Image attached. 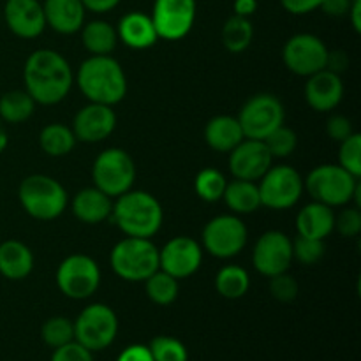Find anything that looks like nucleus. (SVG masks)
<instances>
[{
  "label": "nucleus",
  "mask_w": 361,
  "mask_h": 361,
  "mask_svg": "<svg viewBox=\"0 0 361 361\" xmlns=\"http://www.w3.org/2000/svg\"><path fill=\"white\" fill-rule=\"evenodd\" d=\"M25 90L35 104L53 106L69 95L74 83V73L66 56L49 48L30 53L23 67Z\"/></svg>",
  "instance_id": "1"
},
{
  "label": "nucleus",
  "mask_w": 361,
  "mask_h": 361,
  "mask_svg": "<svg viewBox=\"0 0 361 361\" xmlns=\"http://www.w3.org/2000/svg\"><path fill=\"white\" fill-rule=\"evenodd\" d=\"M74 81L88 102L115 106L127 95V76L111 55H90L78 69Z\"/></svg>",
  "instance_id": "2"
},
{
  "label": "nucleus",
  "mask_w": 361,
  "mask_h": 361,
  "mask_svg": "<svg viewBox=\"0 0 361 361\" xmlns=\"http://www.w3.org/2000/svg\"><path fill=\"white\" fill-rule=\"evenodd\" d=\"M115 200L111 219L123 235L134 238H152L161 231L164 212L154 194L130 189Z\"/></svg>",
  "instance_id": "3"
},
{
  "label": "nucleus",
  "mask_w": 361,
  "mask_h": 361,
  "mask_svg": "<svg viewBox=\"0 0 361 361\" xmlns=\"http://www.w3.org/2000/svg\"><path fill=\"white\" fill-rule=\"evenodd\" d=\"M303 189L312 201L330 208L355 204L361 207V183L338 164H323L314 168L303 180Z\"/></svg>",
  "instance_id": "4"
},
{
  "label": "nucleus",
  "mask_w": 361,
  "mask_h": 361,
  "mask_svg": "<svg viewBox=\"0 0 361 361\" xmlns=\"http://www.w3.org/2000/svg\"><path fill=\"white\" fill-rule=\"evenodd\" d=\"M18 200L23 210L37 221H55L66 212L69 196L62 183L48 175H30L21 180Z\"/></svg>",
  "instance_id": "5"
},
{
  "label": "nucleus",
  "mask_w": 361,
  "mask_h": 361,
  "mask_svg": "<svg viewBox=\"0 0 361 361\" xmlns=\"http://www.w3.org/2000/svg\"><path fill=\"white\" fill-rule=\"evenodd\" d=\"M109 264L126 282H145L159 270V249L150 238L126 236L113 247Z\"/></svg>",
  "instance_id": "6"
},
{
  "label": "nucleus",
  "mask_w": 361,
  "mask_h": 361,
  "mask_svg": "<svg viewBox=\"0 0 361 361\" xmlns=\"http://www.w3.org/2000/svg\"><path fill=\"white\" fill-rule=\"evenodd\" d=\"M92 178L94 187L113 200L133 189L136 180V164L122 148H106L95 157Z\"/></svg>",
  "instance_id": "7"
},
{
  "label": "nucleus",
  "mask_w": 361,
  "mask_h": 361,
  "mask_svg": "<svg viewBox=\"0 0 361 361\" xmlns=\"http://www.w3.org/2000/svg\"><path fill=\"white\" fill-rule=\"evenodd\" d=\"M73 323L74 341L92 353L109 348L118 335V317L115 310L104 303L85 307Z\"/></svg>",
  "instance_id": "8"
},
{
  "label": "nucleus",
  "mask_w": 361,
  "mask_h": 361,
  "mask_svg": "<svg viewBox=\"0 0 361 361\" xmlns=\"http://www.w3.org/2000/svg\"><path fill=\"white\" fill-rule=\"evenodd\" d=\"M261 207L268 210H289L303 196V178L295 168L288 164L274 166L261 176L257 183Z\"/></svg>",
  "instance_id": "9"
},
{
  "label": "nucleus",
  "mask_w": 361,
  "mask_h": 361,
  "mask_svg": "<svg viewBox=\"0 0 361 361\" xmlns=\"http://www.w3.org/2000/svg\"><path fill=\"white\" fill-rule=\"evenodd\" d=\"M101 268L87 254H71L56 268V288L71 300H87L101 286Z\"/></svg>",
  "instance_id": "10"
},
{
  "label": "nucleus",
  "mask_w": 361,
  "mask_h": 361,
  "mask_svg": "<svg viewBox=\"0 0 361 361\" xmlns=\"http://www.w3.org/2000/svg\"><path fill=\"white\" fill-rule=\"evenodd\" d=\"M201 240H203L201 247L210 256L217 259H231L245 249L249 231L245 222L238 215H217L207 222Z\"/></svg>",
  "instance_id": "11"
},
{
  "label": "nucleus",
  "mask_w": 361,
  "mask_h": 361,
  "mask_svg": "<svg viewBox=\"0 0 361 361\" xmlns=\"http://www.w3.org/2000/svg\"><path fill=\"white\" fill-rule=\"evenodd\" d=\"M236 118L245 137L263 141L277 127L284 126V104L274 94H257L243 104Z\"/></svg>",
  "instance_id": "12"
},
{
  "label": "nucleus",
  "mask_w": 361,
  "mask_h": 361,
  "mask_svg": "<svg viewBox=\"0 0 361 361\" xmlns=\"http://www.w3.org/2000/svg\"><path fill=\"white\" fill-rule=\"evenodd\" d=\"M330 49L314 34H296L286 41L282 49L284 66L296 76L309 78L319 71L326 69Z\"/></svg>",
  "instance_id": "13"
},
{
  "label": "nucleus",
  "mask_w": 361,
  "mask_h": 361,
  "mask_svg": "<svg viewBox=\"0 0 361 361\" xmlns=\"http://www.w3.org/2000/svg\"><path fill=\"white\" fill-rule=\"evenodd\" d=\"M196 0H155L152 21L159 39L180 41L187 37L196 21Z\"/></svg>",
  "instance_id": "14"
},
{
  "label": "nucleus",
  "mask_w": 361,
  "mask_h": 361,
  "mask_svg": "<svg viewBox=\"0 0 361 361\" xmlns=\"http://www.w3.org/2000/svg\"><path fill=\"white\" fill-rule=\"evenodd\" d=\"M293 261V240L277 229L263 233L252 249L254 268L268 279L289 271Z\"/></svg>",
  "instance_id": "15"
},
{
  "label": "nucleus",
  "mask_w": 361,
  "mask_h": 361,
  "mask_svg": "<svg viewBox=\"0 0 361 361\" xmlns=\"http://www.w3.org/2000/svg\"><path fill=\"white\" fill-rule=\"evenodd\" d=\"M203 263V247L190 236H175L159 249V268L176 281L196 274Z\"/></svg>",
  "instance_id": "16"
},
{
  "label": "nucleus",
  "mask_w": 361,
  "mask_h": 361,
  "mask_svg": "<svg viewBox=\"0 0 361 361\" xmlns=\"http://www.w3.org/2000/svg\"><path fill=\"white\" fill-rule=\"evenodd\" d=\"M275 159L261 140H245L229 152V171L235 178L259 182L261 176L271 168Z\"/></svg>",
  "instance_id": "17"
},
{
  "label": "nucleus",
  "mask_w": 361,
  "mask_h": 361,
  "mask_svg": "<svg viewBox=\"0 0 361 361\" xmlns=\"http://www.w3.org/2000/svg\"><path fill=\"white\" fill-rule=\"evenodd\" d=\"M116 127V113L113 106L88 102L74 115L73 133L81 143H101L113 134Z\"/></svg>",
  "instance_id": "18"
},
{
  "label": "nucleus",
  "mask_w": 361,
  "mask_h": 361,
  "mask_svg": "<svg viewBox=\"0 0 361 361\" xmlns=\"http://www.w3.org/2000/svg\"><path fill=\"white\" fill-rule=\"evenodd\" d=\"M2 18L16 37L35 39L44 32L46 20L39 0H6Z\"/></svg>",
  "instance_id": "19"
},
{
  "label": "nucleus",
  "mask_w": 361,
  "mask_h": 361,
  "mask_svg": "<svg viewBox=\"0 0 361 361\" xmlns=\"http://www.w3.org/2000/svg\"><path fill=\"white\" fill-rule=\"evenodd\" d=\"M342 97H344V83H342L341 74L323 69L307 78L305 101L314 111H334L341 104Z\"/></svg>",
  "instance_id": "20"
},
{
  "label": "nucleus",
  "mask_w": 361,
  "mask_h": 361,
  "mask_svg": "<svg viewBox=\"0 0 361 361\" xmlns=\"http://www.w3.org/2000/svg\"><path fill=\"white\" fill-rule=\"evenodd\" d=\"M46 27L62 35H73L81 30L85 23V9L81 0H44L42 2Z\"/></svg>",
  "instance_id": "21"
},
{
  "label": "nucleus",
  "mask_w": 361,
  "mask_h": 361,
  "mask_svg": "<svg viewBox=\"0 0 361 361\" xmlns=\"http://www.w3.org/2000/svg\"><path fill=\"white\" fill-rule=\"evenodd\" d=\"M116 34H118V41L133 49L152 48L159 41L150 14L141 13V11H130L123 14L116 25Z\"/></svg>",
  "instance_id": "22"
},
{
  "label": "nucleus",
  "mask_w": 361,
  "mask_h": 361,
  "mask_svg": "<svg viewBox=\"0 0 361 361\" xmlns=\"http://www.w3.org/2000/svg\"><path fill=\"white\" fill-rule=\"evenodd\" d=\"M71 210L80 222L95 226L111 217L113 201L97 187H87L73 197Z\"/></svg>",
  "instance_id": "23"
},
{
  "label": "nucleus",
  "mask_w": 361,
  "mask_h": 361,
  "mask_svg": "<svg viewBox=\"0 0 361 361\" xmlns=\"http://www.w3.org/2000/svg\"><path fill=\"white\" fill-rule=\"evenodd\" d=\"M335 229L334 208L323 203L305 204L296 215V231L300 236L316 240H326Z\"/></svg>",
  "instance_id": "24"
},
{
  "label": "nucleus",
  "mask_w": 361,
  "mask_h": 361,
  "mask_svg": "<svg viewBox=\"0 0 361 361\" xmlns=\"http://www.w3.org/2000/svg\"><path fill=\"white\" fill-rule=\"evenodd\" d=\"M34 270V254L20 240L0 243V275L7 281H23Z\"/></svg>",
  "instance_id": "25"
},
{
  "label": "nucleus",
  "mask_w": 361,
  "mask_h": 361,
  "mask_svg": "<svg viewBox=\"0 0 361 361\" xmlns=\"http://www.w3.org/2000/svg\"><path fill=\"white\" fill-rule=\"evenodd\" d=\"M245 140L238 118L231 115H219L208 120L204 127V141L208 147L221 154H229Z\"/></svg>",
  "instance_id": "26"
},
{
  "label": "nucleus",
  "mask_w": 361,
  "mask_h": 361,
  "mask_svg": "<svg viewBox=\"0 0 361 361\" xmlns=\"http://www.w3.org/2000/svg\"><path fill=\"white\" fill-rule=\"evenodd\" d=\"M222 200H224V203L228 204V208L235 215L254 214V212L261 208L257 183L249 182V180L235 178L233 182H228Z\"/></svg>",
  "instance_id": "27"
},
{
  "label": "nucleus",
  "mask_w": 361,
  "mask_h": 361,
  "mask_svg": "<svg viewBox=\"0 0 361 361\" xmlns=\"http://www.w3.org/2000/svg\"><path fill=\"white\" fill-rule=\"evenodd\" d=\"M81 42L90 55H111L118 42V34L111 23L92 20L81 27Z\"/></svg>",
  "instance_id": "28"
},
{
  "label": "nucleus",
  "mask_w": 361,
  "mask_h": 361,
  "mask_svg": "<svg viewBox=\"0 0 361 361\" xmlns=\"http://www.w3.org/2000/svg\"><path fill=\"white\" fill-rule=\"evenodd\" d=\"M39 145H41V150L49 157H63L74 150L76 136H74L73 129L63 123H48L46 127H42L41 134H39Z\"/></svg>",
  "instance_id": "29"
},
{
  "label": "nucleus",
  "mask_w": 361,
  "mask_h": 361,
  "mask_svg": "<svg viewBox=\"0 0 361 361\" xmlns=\"http://www.w3.org/2000/svg\"><path fill=\"white\" fill-rule=\"evenodd\" d=\"M250 288L249 271L238 264H226L215 275V289L222 298L238 300L247 295Z\"/></svg>",
  "instance_id": "30"
},
{
  "label": "nucleus",
  "mask_w": 361,
  "mask_h": 361,
  "mask_svg": "<svg viewBox=\"0 0 361 361\" xmlns=\"http://www.w3.org/2000/svg\"><path fill=\"white\" fill-rule=\"evenodd\" d=\"M221 39L224 48L229 53H243L250 46L254 39V27L250 18L236 16L233 14L231 18H228V21L224 23L221 30Z\"/></svg>",
  "instance_id": "31"
},
{
  "label": "nucleus",
  "mask_w": 361,
  "mask_h": 361,
  "mask_svg": "<svg viewBox=\"0 0 361 361\" xmlns=\"http://www.w3.org/2000/svg\"><path fill=\"white\" fill-rule=\"evenodd\" d=\"M34 111L35 101L27 90H11L0 97V120L4 123H23Z\"/></svg>",
  "instance_id": "32"
},
{
  "label": "nucleus",
  "mask_w": 361,
  "mask_h": 361,
  "mask_svg": "<svg viewBox=\"0 0 361 361\" xmlns=\"http://www.w3.org/2000/svg\"><path fill=\"white\" fill-rule=\"evenodd\" d=\"M145 291H147V296L150 298V302H154L155 305L168 307L178 298L180 286L175 277H171V275L166 274V271H162L159 268L157 271H154L145 281Z\"/></svg>",
  "instance_id": "33"
},
{
  "label": "nucleus",
  "mask_w": 361,
  "mask_h": 361,
  "mask_svg": "<svg viewBox=\"0 0 361 361\" xmlns=\"http://www.w3.org/2000/svg\"><path fill=\"white\" fill-rule=\"evenodd\" d=\"M226 185H228V180L215 168L201 169L196 175V180H194V190L207 203L221 201L222 196H224Z\"/></svg>",
  "instance_id": "34"
},
{
  "label": "nucleus",
  "mask_w": 361,
  "mask_h": 361,
  "mask_svg": "<svg viewBox=\"0 0 361 361\" xmlns=\"http://www.w3.org/2000/svg\"><path fill=\"white\" fill-rule=\"evenodd\" d=\"M41 337L48 348L56 349L74 341V323L63 316L49 317L41 328Z\"/></svg>",
  "instance_id": "35"
},
{
  "label": "nucleus",
  "mask_w": 361,
  "mask_h": 361,
  "mask_svg": "<svg viewBox=\"0 0 361 361\" xmlns=\"http://www.w3.org/2000/svg\"><path fill=\"white\" fill-rule=\"evenodd\" d=\"M154 361H189V351L182 341L169 335H159L148 345Z\"/></svg>",
  "instance_id": "36"
},
{
  "label": "nucleus",
  "mask_w": 361,
  "mask_h": 361,
  "mask_svg": "<svg viewBox=\"0 0 361 361\" xmlns=\"http://www.w3.org/2000/svg\"><path fill=\"white\" fill-rule=\"evenodd\" d=\"M263 141L274 159L289 157V155L296 150V145H298L296 133L286 126L277 127V129L271 134H268Z\"/></svg>",
  "instance_id": "37"
},
{
  "label": "nucleus",
  "mask_w": 361,
  "mask_h": 361,
  "mask_svg": "<svg viewBox=\"0 0 361 361\" xmlns=\"http://www.w3.org/2000/svg\"><path fill=\"white\" fill-rule=\"evenodd\" d=\"M338 166L353 176H361V134L353 133L351 136L341 141L338 148Z\"/></svg>",
  "instance_id": "38"
},
{
  "label": "nucleus",
  "mask_w": 361,
  "mask_h": 361,
  "mask_svg": "<svg viewBox=\"0 0 361 361\" xmlns=\"http://www.w3.org/2000/svg\"><path fill=\"white\" fill-rule=\"evenodd\" d=\"M324 250H326L324 240L305 238V236L300 235L293 240V259L305 264V267L319 263L324 256Z\"/></svg>",
  "instance_id": "39"
},
{
  "label": "nucleus",
  "mask_w": 361,
  "mask_h": 361,
  "mask_svg": "<svg viewBox=\"0 0 361 361\" xmlns=\"http://www.w3.org/2000/svg\"><path fill=\"white\" fill-rule=\"evenodd\" d=\"M344 238H356L361 233V210L355 204H348L342 208L338 215H335V229Z\"/></svg>",
  "instance_id": "40"
},
{
  "label": "nucleus",
  "mask_w": 361,
  "mask_h": 361,
  "mask_svg": "<svg viewBox=\"0 0 361 361\" xmlns=\"http://www.w3.org/2000/svg\"><path fill=\"white\" fill-rule=\"evenodd\" d=\"M270 293L279 302L289 303L293 300H296V296H298V282L288 271L281 275H275V277L270 279Z\"/></svg>",
  "instance_id": "41"
},
{
  "label": "nucleus",
  "mask_w": 361,
  "mask_h": 361,
  "mask_svg": "<svg viewBox=\"0 0 361 361\" xmlns=\"http://www.w3.org/2000/svg\"><path fill=\"white\" fill-rule=\"evenodd\" d=\"M49 361H94V353L78 344L76 341H73L69 344L53 349Z\"/></svg>",
  "instance_id": "42"
},
{
  "label": "nucleus",
  "mask_w": 361,
  "mask_h": 361,
  "mask_svg": "<svg viewBox=\"0 0 361 361\" xmlns=\"http://www.w3.org/2000/svg\"><path fill=\"white\" fill-rule=\"evenodd\" d=\"M353 133H355V130H353V123H351V120L348 118V116L334 115V116H330V118H328L326 134L331 137V140L337 141V143L344 141L345 137L351 136Z\"/></svg>",
  "instance_id": "43"
},
{
  "label": "nucleus",
  "mask_w": 361,
  "mask_h": 361,
  "mask_svg": "<svg viewBox=\"0 0 361 361\" xmlns=\"http://www.w3.org/2000/svg\"><path fill=\"white\" fill-rule=\"evenodd\" d=\"M281 4L289 14L302 16V14H309L319 9L323 0H281Z\"/></svg>",
  "instance_id": "44"
},
{
  "label": "nucleus",
  "mask_w": 361,
  "mask_h": 361,
  "mask_svg": "<svg viewBox=\"0 0 361 361\" xmlns=\"http://www.w3.org/2000/svg\"><path fill=\"white\" fill-rule=\"evenodd\" d=\"M116 361H154V358H152V353L148 349V345L133 344L120 353Z\"/></svg>",
  "instance_id": "45"
},
{
  "label": "nucleus",
  "mask_w": 361,
  "mask_h": 361,
  "mask_svg": "<svg viewBox=\"0 0 361 361\" xmlns=\"http://www.w3.org/2000/svg\"><path fill=\"white\" fill-rule=\"evenodd\" d=\"M351 2L353 0H323L319 9L323 11L324 14H328V16L341 18L348 14L349 7H351Z\"/></svg>",
  "instance_id": "46"
},
{
  "label": "nucleus",
  "mask_w": 361,
  "mask_h": 361,
  "mask_svg": "<svg viewBox=\"0 0 361 361\" xmlns=\"http://www.w3.org/2000/svg\"><path fill=\"white\" fill-rule=\"evenodd\" d=\"M81 2L87 11H92L95 14H104L115 9L122 0H81Z\"/></svg>",
  "instance_id": "47"
},
{
  "label": "nucleus",
  "mask_w": 361,
  "mask_h": 361,
  "mask_svg": "<svg viewBox=\"0 0 361 361\" xmlns=\"http://www.w3.org/2000/svg\"><path fill=\"white\" fill-rule=\"evenodd\" d=\"M233 11H235L236 16L250 18L257 11V0H235Z\"/></svg>",
  "instance_id": "48"
},
{
  "label": "nucleus",
  "mask_w": 361,
  "mask_h": 361,
  "mask_svg": "<svg viewBox=\"0 0 361 361\" xmlns=\"http://www.w3.org/2000/svg\"><path fill=\"white\" fill-rule=\"evenodd\" d=\"M348 14H349V20H351V25H353V28H355V32H358L360 34L361 32V0H353Z\"/></svg>",
  "instance_id": "49"
},
{
  "label": "nucleus",
  "mask_w": 361,
  "mask_h": 361,
  "mask_svg": "<svg viewBox=\"0 0 361 361\" xmlns=\"http://www.w3.org/2000/svg\"><path fill=\"white\" fill-rule=\"evenodd\" d=\"M7 145H9V136H7V130H6V126H4V122L0 120V155L6 152Z\"/></svg>",
  "instance_id": "50"
},
{
  "label": "nucleus",
  "mask_w": 361,
  "mask_h": 361,
  "mask_svg": "<svg viewBox=\"0 0 361 361\" xmlns=\"http://www.w3.org/2000/svg\"><path fill=\"white\" fill-rule=\"evenodd\" d=\"M0 21H2V13H0Z\"/></svg>",
  "instance_id": "51"
}]
</instances>
